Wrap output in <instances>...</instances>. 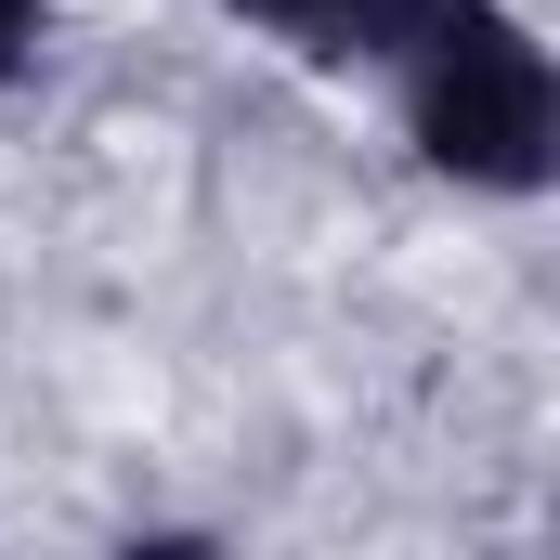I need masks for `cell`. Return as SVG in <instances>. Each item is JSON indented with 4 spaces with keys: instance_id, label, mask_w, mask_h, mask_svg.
Masks as SVG:
<instances>
[{
    "instance_id": "3",
    "label": "cell",
    "mask_w": 560,
    "mask_h": 560,
    "mask_svg": "<svg viewBox=\"0 0 560 560\" xmlns=\"http://www.w3.org/2000/svg\"><path fill=\"white\" fill-rule=\"evenodd\" d=\"M26 52H39V0H0V79H13Z\"/></svg>"
},
{
    "instance_id": "1",
    "label": "cell",
    "mask_w": 560,
    "mask_h": 560,
    "mask_svg": "<svg viewBox=\"0 0 560 560\" xmlns=\"http://www.w3.org/2000/svg\"><path fill=\"white\" fill-rule=\"evenodd\" d=\"M405 66V131L443 183L469 196H535L560 183V66L522 13L495 0H430V26L392 52Z\"/></svg>"
},
{
    "instance_id": "2",
    "label": "cell",
    "mask_w": 560,
    "mask_h": 560,
    "mask_svg": "<svg viewBox=\"0 0 560 560\" xmlns=\"http://www.w3.org/2000/svg\"><path fill=\"white\" fill-rule=\"evenodd\" d=\"M235 13L275 26L287 52H313V66H392L430 26V0H235Z\"/></svg>"
}]
</instances>
